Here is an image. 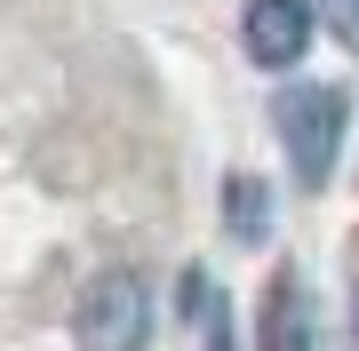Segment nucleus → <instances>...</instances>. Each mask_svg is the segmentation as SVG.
<instances>
[{
	"mask_svg": "<svg viewBox=\"0 0 359 351\" xmlns=\"http://www.w3.org/2000/svg\"><path fill=\"white\" fill-rule=\"evenodd\" d=\"M351 327H359V303H351Z\"/></svg>",
	"mask_w": 359,
	"mask_h": 351,
	"instance_id": "8",
	"label": "nucleus"
},
{
	"mask_svg": "<svg viewBox=\"0 0 359 351\" xmlns=\"http://www.w3.org/2000/svg\"><path fill=\"white\" fill-rule=\"evenodd\" d=\"M240 40L264 72H287L295 56L311 48V0H248L240 16Z\"/></svg>",
	"mask_w": 359,
	"mask_h": 351,
	"instance_id": "3",
	"label": "nucleus"
},
{
	"mask_svg": "<svg viewBox=\"0 0 359 351\" xmlns=\"http://www.w3.org/2000/svg\"><path fill=\"white\" fill-rule=\"evenodd\" d=\"M264 351H320V319H311V296L295 272H271L264 296Z\"/></svg>",
	"mask_w": 359,
	"mask_h": 351,
	"instance_id": "4",
	"label": "nucleus"
},
{
	"mask_svg": "<svg viewBox=\"0 0 359 351\" xmlns=\"http://www.w3.org/2000/svg\"><path fill=\"white\" fill-rule=\"evenodd\" d=\"M271 128L287 144V168L304 192H320L335 176V152H344V96L327 88V80H304V88H287L280 104H271Z\"/></svg>",
	"mask_w": 359,
	"mask_h": 351,
	"instance_id": "1",
	"label": "nucleus"
},
{
	"mask_svg": "<svg viewBox=\"0 0 359 351\" xmlns=\"http://www.w3.org/2000/svg\"><path fill=\"white\" fill-rule=\"evenodd\" d=\"M144 336H152V287L136 272L88 280V296L72 312V343L80 351H144Z\"/></svg>",
	"mask_w": 359,
	"mask_h": 351,
	"instance_id": "2",
	"label": "nucleus"
},
{
	"mask_svg": "<svg viewBox=\"0 0 359 351\" xmlns=\"http://www.w3.org/2000/svg\"><path fill=\"white\" fill-rule=\"evenodd\" d=\"M184 312H192V319H208V351H231V319L208 303V280H200V272H184Z\"/></svg>",
	"mask_w": 359,
	"mask_h": 351,
	"instance_id": "6",
	"label": "nucleus"
},
{
	"mask_svg": "<svg viewBox=\"0 0 359 351\" xmlns=\"http://www.w3.org/2000/svg\"><path fill=\"white\" fill-rule=\"evenodd\" d=\"M327 8H335V25H344V32L359 40V0H327Z\"/></svg>",
	"mask_w": 359,
	"mask_h": 351,
	"instance_id": "7",
	"label": "nucleus"
},
{
	"mask_svg": "<svg viewBox=\"0 0 359 351\" xmlns=\"http://www.w3.org/2000/svg\"><path fill=\"white\" fill-rule=\"evenodd\" d=\"M224 223H231V240H264L271 232V200H264L256 176H231L224 184Z\"/></svg>",
	"mask_w": 359,
	"mask_h": 351,
	"instance_id": "5",
	"label": "nucleus"
}]
</instances>
